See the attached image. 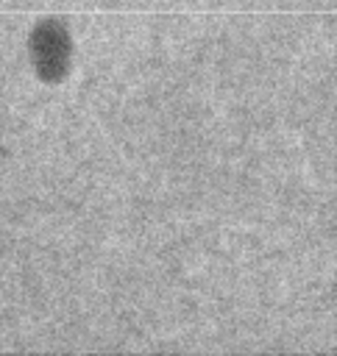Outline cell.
I'll return each mask as SVG.
<instances>
[{
  "mask_svg": "<svg viewBox=\"0 0 337 356\" xmlns=\"http://www.w3.org/2000/svg\"><path fill=\"white\" fill-rule=\"evenodd\" d=\"M64 58H67V42H64L61 31L53 25H45L36 33V61L42 64V70H47V67L64 70Z\"/></svg>",
  "mask_w": 337,
  "mask_h": 356,
  "instance_id": "1",
  "label": "cell"
}]
</instances>
